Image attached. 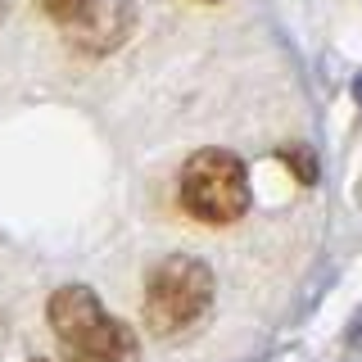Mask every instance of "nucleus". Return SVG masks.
Wrapping results in <instances>:
<instances>
[{"label": "nucleus", "mask_w": 362, "mask_h": 362, "mask_svg": "<svg viewBox=\"0 0 362 362\" xmlns=\"http://www.w3.org/2000/svg\"><path fill=\"white\" fill-rule=\"evenodd\" d=\"M286 163H290V168H294V173H299L303 181H313V177H317V168H313L308 150H286Z\"/></svg>", "instance_id": "423d86ee"}, {"label": "nucleus", "mask_w": 362, "mask_h": 362, "mask_svg": "<svg viewBox=\"0 0 362 362\" xmlns=\"http://www.w3.org/2000/svg\"><path fill=\"white\" fill-rule=\"evenodd\" d=\"M349 344H354V349H362V317H358L354 326H349Z\"/></svg>", "instance_id": "0eeeda50"}, {"label": "nucleus", "mask_w": 362, "mask_h": 362, "mask_svg": "<svg viewBox=\"0 0 362 362\" xmlns=\"http://www.w3.org/2000/svg\"><path fill=\"white\" fill-rule=\"evenodd\" d=\"M37 362H41V358H37Z\"/></svg>", "instance_id": "6e6552de"}, {"label": "nucleus", "mask_w": 362, "mask_h": 362, "mask_svg": "<svg viewBox=\"0 0 362 362\" xmlns=\"http://www.w3.org/2000/svg\"><path fill=\"white\" fill-rule=\"evenodd\" d=\"M45 317H50L64 362H136V354H141L132 326L109 317L95 290L86 286H59L50 294Z\"/></svg>", "instance_id": "f257e3e1"}, {"label": "nucleus", "mask_w": 362, "mask_h": 362, "mask_svg": "<svg viewBox=\"0 0 362 362\" xmlns=\"http://www.w3.org/2000/svg\"><path fill=\"white\" fill-rule=\"evenodd\" d=\"M213 303V272L190 254L163 258L145 281V326L158 339H173L199 322Z\"/></svg>", "instance_id": "f03ea898"}, {"label": "nucleus", "mask_w": 362, "mask_h": 362, "mask_svg": "<svg viewBox=\"0 0 362 362\" xmlns=\"http://www.w3.org/2000/svg\"><path fill=\"white\" fill-rule=\"evenodd\" d=\"M127 23H132V5H127V0H100V5L90 9L86 23L68 28V37H73L77 45H86V50H109V45L127 32Z\"/></svg>", "instance_id": "20e7f679"}, {"label": "nucleus", "mask_w": 362, "mask_h": 362, "mask_svg": "<svg viewBox=\"0 0 362 362\" xmlns=\"http://www.w3.org/2000/svg\"><path fill=\"white\" fill-rule=\"evenodd\" d=\"M95 5H100V0H37L41 14L54 18V23H64V28H77V23H86Z\"/></svg>", "instance_id": "39448f33"}, {"label": "nucleus", "mask_w": 362, "mask_h": 362, "mask_svg": "<svg viewBox=\"0 0 362 362\" xmlns=\"http://www.w3.org/2000/svg\"><path fill=\"white\" fill-rule=\"evenodd\" d=\"M181 209L195 222L226 226L249 209V173L231 150H199L181 168Z\"/></svg>", "instance_id": "7ed1b4c3"}]
</instances>
